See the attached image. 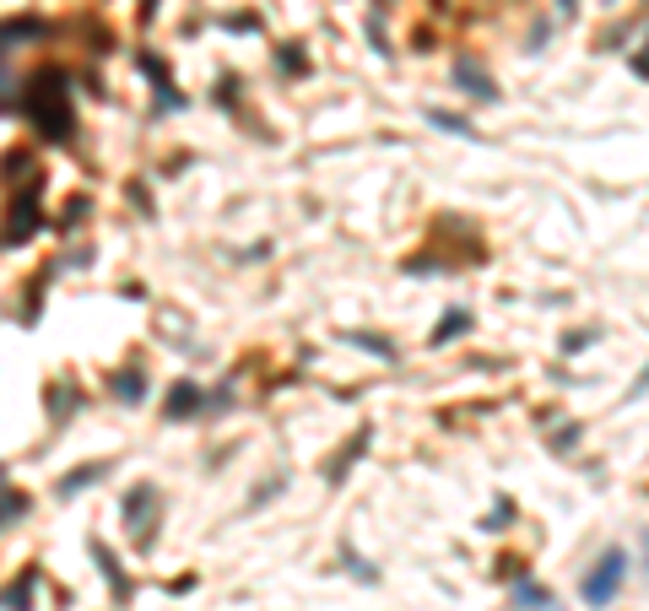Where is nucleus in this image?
<instances>
[{
	"mask_svg": "<svg viewBox=\"0 0 649 611\" xmlns=\"http://www.w3.org/2000/svg\"><path fill=\"white\" fill-rule=\"evenodd\" d=\"M22 114L38 124L44 141H70L76 120H70V103H65V76L61 70H38L33 87L22 92Z\"/></svg>",
	"mask_w": 649,
	"mask_h": 611,
	"instance_id": "f257e3e1",
	"label": "nucleus"
},
{
	"mask_svg": "<svg viewBox=\"0 0 649 611\" xmlns=\"http://www.w3.org/2000/svg\"><path fill=\"white\" fill-rule=\"evenodd\" d=\"M623 579H628V552L612 547L590 574H584V607H612L617 590H623Z\"/></svg>",
	"mask_w": 649,
	"mask_h": 611,
	"instance_id": "f03ea898",
	"label": "nucleus"
},
{
	"mask_svg": "<svg viewBox=\"0 0 649 611\" xmlns=\"http://www.w3.org/2000/svg\"><path fill=\"white\" fill-rule=\"evenodd\" d=\"M454 81H460V87H465L471 98H487V103L498 98V87L487 81V70H482L476 61H454Z\"/></svg>",
	"mask_w": 649,
	"mask_h": 611,
	"instance_id": "7ed1b4c3",
	"label": "nucleus"
},
{
	"mask_svg": "<svg viewBox=\"0 0 649 611\" xmlns=\"http://www.w3.org/2000/svg\"><path fill=\"white\" fill-rule=\"evenodd\" d=\"M515 607H519V611H552V590H547V585H530V579H525V585H515Z\"/></svg>",
	"mask_w": 649,
	"mask_h": 611,
	"instance_id": "20e7f679",
	"label": "nucleus"
},
{
	"mask_svg": "<svg viewBox=\"0 0 649 611\" xmlns=\"http://www.w3.org/2000/svg\"><path fill=\"white\" fill-rule=\"evenodd\" d=\"M200 406V390L195 384H174V401H168V417H190Z\"/></svg>",
	"mask_w": 649,
	"mask_h": 611,
	"instance_id": "39448f33",
	"label": "nucleus"
},
{
	"mask_svg": "<svg viewBox=\"0 0 649 611\" xmlns=\"http://www.w3.org/2000/svg\"><path fill=\"white\" fill-rule=\"evenodd\" d=\"M28 601H33V574L11 585V596H6V607H11V611H33V607H28Z\"/></svg>",
	"mask_w": 649,
	"mask_h": 611,
	"instance_id": "423d86ee",
	"label": "nucleus"
},
{
	"mask_svg": "<svg viewBox=\"0 0 649 611\" xmlns=\"http://www.w3.org/2000/svg\"><path fill=\"white\" fill-rule=\"evenodd\" d=\"M92 482H98V466H81V471H76L70 482H61V498H76V492L92 488Z\"/></svg>",
	"mask_w": 649,
	"mask_h": 611,
	"instance_id": "0eeeda50",
	"label": "nucleus"
},
{
	"mask_svg": "<svg viewBox=\"0 0 649 611\" xmlns=\"http://www.w3.org/2000/svg\"><path fill=\"white\" fill-rule=\"evenodd\" d=\"M428 120L439 124V130H450V135H476V130H471V124L460 120V114H444V109H433V114H428Z\"/></svg>",
	"mask_w": 649,
	"mask_h": 611,
	"instance_id": "6e6552de",
	"label": "nucleus"
},
{
	"mask_svg": "<svg viewBox=\"0 0 649 611\" xmlns=\"http://www.w3.org/2000/svg\"><path fill=\"white\" fill-rule=\"evenodd\" d=\"M114 395H120V401H141V373H120V379H114Z\"/></svg>",
	"mask_w": 649,
	"mask_h": 611,
	"instance_id": "1a4fd4ad",
	"label": "nucleus"
},
{
	"mask_svg": "<svg viewBox=\"0 0 649 611\" xmlns=\"http://www.w3.org/2000/svg\"><path fill=\"white\" fill-rule=\"evenodd\" d=\"M454 330H465V314H444V319H439V330H433V341H450Z\"/></svg>",
	"mask_w": 649,
	"mask_h": 611,
	"instance_id": "9d476101",
	"label": "nucleus"
},
{
	"mask_svg": "<svg viewBox=\"0 0 649 611\" xmlns=\"http://www.w3.org/2000/svg\"><path fill=\"white\" fill-rule=\"evenodd\" d=\"M22 509H28V498H11V492H6V498H0V525H6L11 514H22Z\"/></svg>",
	"mask_w": 649,
	"mask_h": 611,
	"instance_id": "9b49d317",
	"label": "nucleus"
}]
</instances>
